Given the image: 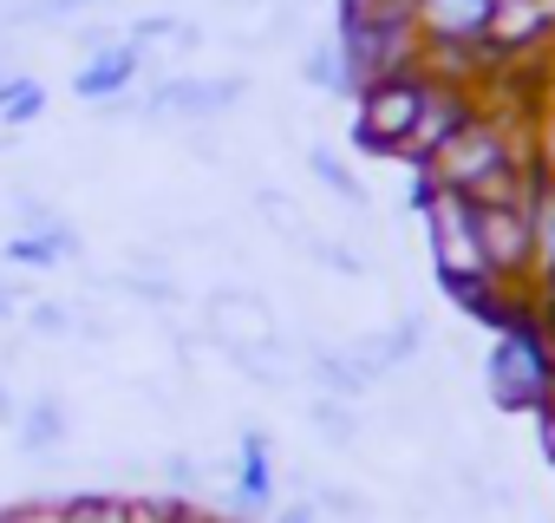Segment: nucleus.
I'll return each mask as SVG.
<instances>
[{"label":"nucleus","instance_id":"29","mask_svg":"<svg viewBox=\"0 0 555 523\" xmlns=\"http://www.w3.org/2000/svg\"><path fill=\"white\" fill-rule=\"evenodd\" d=\"M222 8H261V0H222Z\"/></svg>","mask_w":555,"mask_h":523},{"label":"nucleus","instance_id":"24","mask_svg":"<svg viewBox=\"0 0 555 523\" xmlns=\"http://www.w3.org/2000/svg\"><path fill=\"white\" fill-rule=\"evenodd\" d=\"M268 523H321L314 503H288V510H268Z\"/></svg>","mask_w":555,"mask_h":523},{"label":"nucleus","instance_id":"25","mask_svg":"<svg viewBox=\"0 0 555 523\" xmlns=\"http://www.w3.org/2000/svg\"><path fill=\"white\" fill-rule=\"evenodd\" d=\"M21 308H27V302H21V289L0 282V328H14V321H21Z\"/></svg>","mask_w":555,"mask_h":523},{"label":"nucleus","instance_id":"23","mask_svg":"<svg viewBox=\"0 0 555 523\" xmlns=\"http://www.w3.org/2000/svg\"><path fill=\"white\" fill-rule=\"evenodd\" d=\"M314 262H327V269H340V276H360V255H347L340 242H314Z\"/></svg>","mask_w":555,"mask_h":523},{"label":"nucleus","instance_id":"8","mask_svg":"<svg viewBox=\"0 0 555 523\" xmlns=\"http://www.w3.org/2000/svg\"><path fill=\"white\" fill-rule=\"evenodd\" d=\"M209 328H216V347H274V315L268 302H255L248 289H222L209 302Z\"/></svg>","mask_w":555,"mask_h":523},{"label":"nucleus","instance_id":"6","mask_svg":"<svg viewBox=\"0 0 555 523\" xmlns=\"http://www.w3.org/2000/svg\"><path fill=\"white\" fill-rule=\"evenodd\" d=\"M248 99V79H164V86H151L144 92V118H190V125H203V118H222V112H235Z\"/></svg>","mask_w":555,"mask_h":523},{"label":"nucleus","instance_id":"12","mask_svg":"<svg viewBox=\"0 0 555 523\" xmlns=\"http://www.w3.org/2000/svg\"><path fill=\"white\" fill-rule=\"evenodd\" d=\"M301 79H308L314 92H360V79H353V66H347L340 40H321V47H308V53H301Z\"/></svg>","mask_w":555,"mask_h":523},{"label":"nucleus","instance_id":"11","mask_svg":"<svg viewBox=\"0 0 555 523\" xmlns=\"http://www.w3.org/2000/svg\"><path fill=\"white\" fill-rule=\"evenodd\" d=\"M60 438H66V406H60V393H34V399L21 406V451H27V458H53Z\"/></svg>","mask_w":555,"mask_h":523},{"label":"nucleus","instance_id":"20","mask_svg":"<svg viewBox=\"0 0 555 523\" xmlns=\"http://www.w3.org/2000/svg\"><path fill=\"white\" fill-rule=\"evenodd\" d=\"M21 321H27L40 341H53V334H66V328H73V315H66L60 302H27V308H21Z\"/></svg>","mask_w":555,"mask_h":523},{"label":"nucleus","instance_id":"27","mask_svg":"<svg viewBox=\"0 0 555 523\" xmlns=\"http://www.w3.org/2000/svg\"><path fill=\"white\" fill-rule=\"evenodd\" d=\"M535 438H542V451H548V464H555V412H535Z\"/></svg>","mask_w":555,"mask_h":523},{"label":"nucleus","instance_id":"10","mask_svg":"<svg viewBox=\"0 0 555 523\" xmlns=\"http://www.w3.org/2000/svg\"><path fill=\"white\" fill-rule=\"evenodd\" d=\"M79 255V229L73 222H40V229H21V235H8V262L14 269H60V262H73Z\"/></svg>","mask_w":555,"mask_h":523},{"label":"nucleus","instance_id":"4","mask_svg":"<svg viewBox=\"0 0 555 523\" xmlns=\"http://www.w3.org/2000/svg\"><path fill=\"white\" fill-rule=\"evenodd\" d=\"M477 248L483 269L503 282H535V229L529 203H477Z\"/></svg>","mask_w":555,"mask_h":523},{"label":"nucleus","instance_id":"28","mask_svg":"<svg viewBox=\"0 0 555 523\" xmlns=\"http://www.w3.org/2000/svg\"><path fill=\"white\" fill-rule=\"evenodd\" d=\"M0 425H21V399H14V386H0Z\"/></svg>","mask_w":555,"mask_h":523},{"label":"nucleus","instance_id":"5","mask_svg":"<svg viewBox=\"0 0 555 523\" xmlns=\"http://www.w3.org/2000/svg\"><path fill=\"white\" fill-rule=\"evenodd\" d=\"M483 47L496 60H542V53H555V0H490Z\"/></svg>","mask_w":555,"mask_h":523},{"label":"nucleus","instance_id":"16","mask_svg":"<svg viewBox=\"0 0 555 523\" xmlns=\"http://www.w3.org/2000/svg\"><path fill=\"white\" fill-rule=\"evenodd\" d=\"M308 170H314V177H321V183H327V190H334L340 203H366L360 177H353V170H347V164H340L334 151H308Z\"/></svg>","mask_w":555,"mask_h":523},{"label":"nucleus","instance_id":"18","mask_svg":"<svg viewBox=\"0 0 555 523\" xmlns=\"http://www.w3.org/2000/svg\"><path fill=\"white\" fill-rule=\"evenodd\" d=\"M314 510H321V516H334V523H366V497H360L353 484H321Z\"/></svg>","mask_w":555,"mask_h":523},{"label":"nucleus","instance_id":"7","mask_svg":"<svg viewBox=\"0 0 555 523\" xmlns=\"http://www.w3.org/2000/svg\"><path fill=\"white\" fill-rule=\"evenodd\" d=\"M470 112H477L470 92H457V86H431V79H425V105H418V125H412V138H405L399 157H405V164H425V157H431V151L470 118Z\"/></svg>","mask_w":555,"mask_h":523},{"label":"nucleus","instance_id":"15","mask_svg":"<svg viewBox=\"0 0 555 523\" xmlns=\"http://www.w3.org/2000/svg\"><path fill=\"white\" fill-rule=\"evenodd\" d=\"M308 419L334 438V445H353L360 438V419H353V399H334V393H321L314 406H308Z\"/></svg>","mask_w":555,"mask_h":523},{"label":"nucleus","instance_id":"3","mask_svg":"<svg viewBox=\"0 0 555 523\" xmlns=\"http://www.w3.org/2000/svg\"><path fill=\"white\" fill-rule=\"evenodd\" d=\"M425 216V242H431V269L438 282H470L483 276V248H477V203L457 196V190H431V203L418 209Z\"/></svg>","mask_w":555,"mask_h":523},{"label":"nucleus","instance_id":"19","mask_svg":"<svg viewBox=\"0 0 555 523\" xmlns=\"http://www.w3.org/2000/svg\"><path fill=\"white\" fill-rule=\"evenodd\" d=\"M170 34H177V21H170V14H144V21H131V27H125V47L151 53V47H170Z\"/></svg>","mask_w":555,"mask_h":523},{"label":"nucleus","instance_id":"9","mask_svg":"<svg viewBox=\"0 0 555 523\" xmlns=\"http://www.w3.org/2000/svg\"><path fill=\"white\" fill-rule=\"evenodd\" d=\"M138 73H144V53L138 47H105V53H92L79 73H73V92L86 99V105H105V99H118V92H131L138 86Z\"/></svg>","mask_w":555,"mask_h":523},{"label":"nucleus","instance_id":"21","mask_svg":"<svg viewBox=\"0 0 555 523\" xmlns=\"http://www.w3.org/2000/svg\"><path fill=\"white\" fill-rule=\"evenodd\" d=\"M0 523H73V516H66V503H53V497H34V503L0 510Z\"/></svg>","mask_w":555,"mask_h":523},{"label":"nucleus","instance_id":"17","mask_svg":"<svg viewBox=\"0 0 555 523\" xmlns=\"http://www.w3.org/2000/svg\"><path fill=\"white\" fill-rule=\"evenodd\" d=\"M66 516L73 523H125V497L118 490H79V497H66Z\"/></svg>","mask_w":555,"mask_h":523},{"label":"nucleus","instance_id":"22","mask_svg":"<svg viewBox=\"0 0 555 523\" xmlns=\"http://www.w3.org/2000/svg\"><path fill=\"white\" fill-rule=\"evenodd\" d=\"M157 477L170 484V497H183V490L196 484V458H190V451H164V464H157Z\"/></svg>","mask_w":555,"mask_h":523},{"label":"nucleus","instance_id":"2","mask_svg":"<svg viewBox=\"0 0 555 523\" xmlns=\"http://www.w3.org/2000/svg\"><path fill=\"white\" fill-rule=\"evenodd\" d=\"M360 118H353V151L366 157H399L412 125H418V105H425V73H392V79H366L353 92Z\"/></svg>","mask_w":555,"mask_h":523},{"label":"nucleus","instance_id":"26","mask_svg":"<svg viewBox=\"0 0 555 523\" xmlns=\"http://www.w3.org/2000/svg\"><path fill=\"white\" fill-rule=\"evenodd\" d=\"M79 8H99V0H40L47 21H66V14H79Z\"/></svg>","mask_w":555,"mask_h":523},{"label":"nucleus","instance_id":"14","mask_svg":"<svg viewBox=\"0 0 555 523\" xmlns=\"http://www.w3.org/2000/svg\"><path fill=\"white\" fill-rule=\"evenodd\" d=\"M314 380H321V393H334V399H360L366 393V373L347 360V354H314Z\"/></svg>","mask_w":555,"mask_h":523},{"label":"nucleus","instance_id":"1","mask_svg":"<svg viewBox=\"0 0 555 523\" xmlns=\"http://www.w3.org/2000/svg\"><path fill=\"white\" fill-rule=\"evenodd\" d=\"M548 367H555V341L535 328V315L516 321V328H503L496 347H490V360H483V393H490V406H496V412H542V399H548Z\"/></svg>","mask_w":555,"mask_h":523},{"label":"nucleus","instance_id":"13","mask_svg":"<svg viewBox=\"0 0 555 523\" xmlns=\"http://www.w3.org/2000/svg\"><path fill=\"white\" fill-rule=\"evenodd\" d=\"M40 112H47V86H40V79H27V73H0V125L21 131V125H34Z\"/></svg>","mask_w":555,"mask_h":523}]
</instances>
